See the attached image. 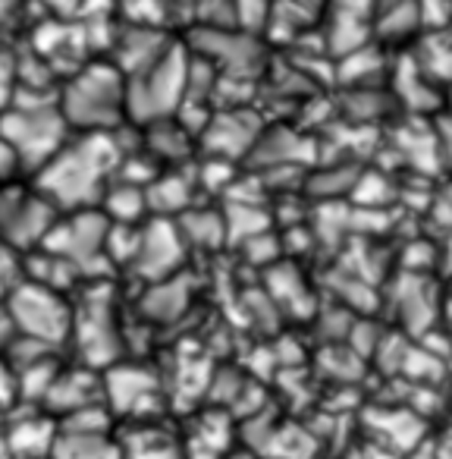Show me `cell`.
<instances>
[{
    "label": "cell",
    "mask_w": 452,
    "mask_h": 459,
    "mask_svg": "<svg viewBox=\"0 0 452 459\" xmlns=\"http://www.w3.org/2000/svg\"><path fill=\"white\" fill-rule=\"evenodd\" d=\"M116 139L104 133H89L76 145H60L51 158L41 164V195L51 204H60L66 211H82L101 195L104 173L114 170Z\"/></svg>",
    "instance_id": "obj_1"
},
{
    "label": "cell",
    "mask_w": 452,
    "mask_h": 459,
    "mask_svg": "<svg viewBox=\"0 0 452 459\" xmlns=\"http://www.w3.org/2000/svg\"><path fill=\"white\" fill-rule=\"evenodd\" d=\"M66 126L104 133L126 110V76L114 64H89L66 82L57 101Z\"/></svg>",
    "instance_id": "obj_2"
},
{
    "label": "cell",
    "mask_w": 452,
    "mask_h": 459,
    "mask_svg": "<svg viewBox=\"0 0 452 459\" xmlns=\"http://www.w3.org/2000/svg\"><path fill=\"white\" fill-rule=\"evenodd\" d=\"M189 76V48L170 45L148 70L126 79V110L139 120H164L183 104Z\"/></svg>",
    "instance_id": "obj_3"
},
{
    "label": "cell",
    "mask_w": 452,
    "mask_h": 459,
    "mask_svg": "<svg viewBox=\"0 0 452 459\" xmlns=\"http://www.w3.org/2000/svg\"><path fill=\"white\" fill-rule=\"evenodd\" d=\"M66 120L51 104H26L0 117V139L10 142L22 164L41 167L66 139Z\"/></svg>",
    "instance_id": "obj_4"
},
{
    "label": "cell",
    "mask_w": 452,
    "mask_h": 459,
    "mask_svg": "<svg viewBox=\"0 0 452 459\" xmlns=\"http://www.w3.org/2000/svg\"><path fill=\"white\" fill-rule=\"evenodd\" d=\"M10 306V321L13 327H20L29 340H38L45 346H54L60 340H66L72 327L70 308L66 302L54 293V287L45 283H26L22 281L13 293L7 296Z\"/></svg>",
    "instance_id": "obj_5"
},
{
    "label": "cell",
    "mask_w": 452,
    "mask_h": 459,
    "mask_svg": "<svg viewBox=\"0 0 452 459\" xmlns=\"http://www.w3.org/2000/svg\"><path fill=\"white\" fill-rule=\"evenodd\" d=\"M195 54L220 66L223 76L239 79H252L264 64V51L252 39V32H226L223 26H204L201 32H195Z\"/></svg>",
    "instance_id": "obj_6"
},
{
    "label": "cell",
    "mask_w": 452,
    "mask_h": 459,
    "mask_svg": "<svg viewBox=\"0 0 452 459\" xmlns=\"http://www.w3.org/2000/svg\"><path fill=\"white\" fill-rule=\"evenodd\" d=\"M54 221V204L45 195L0 189V239L13 246L41 243Z\"/></svg>",
    "instance_id": "obj_7"
},
{
    "label": "cell",
    "mask_w": 452,
    "mask_h": 459,
    "mask_svg": "<svg viewBox=\"0 0 452 459\" xmlns=\"http://www.w3.org/2000/svg\"><path fill=\"white\" fill-rule=\"evenodd\" d=\"M258 135H261V120H258L252 110L230 108L208 120V126H204V145H208V152H214L217 158L230 160V158H239V154L252 152Z\"/></svg>",
    "instance_id": "obj_8"
},
{
    "label": "cell",
    "mask_w": 452,
    "mask_h": 459,
    "mask_svg": "<svg viewBox=\"0 0 452 459\" xmlns=\"http://www.w3.org/2000/svg\"><path fill=\"white\" fill-rule=\"evenodd\" d=\"M179 255H183V239L176 237V230L170 223H151L139 237V246H135V271H145L151 277H166L173 268L179 264Z\"/></svg>",
    "instance_id": "obj_9"
},
{
    "label": "cell",
    "mask_w": 452,
    "mask_h": 459,
    "mask_svg": "<svg viewBox=\"0 0 452 459\" xmlns=\"http://www.w3.org/2000/svg\"><path fill=\"white\" fill-rule=\"evenodd\" d=\"M252 154L258 158V164L277 167V164H311L318 158V145L311 139L289 133V129H277L270 135H258V142L252 145Z\"/></svg>",
    "instance_id": "obj_10"
},
{
    "label": "cell",
    "mask_w": 452,
    "mask_h": 459,
    "mask_svg": "<svg viewBox=\"0 0 452 459\" xmlns=\"http://www.w3.org/2000/svg\"><path fill=\"white\" fill-rule=\"evenodd\" d=\"M433 79L427 76L418 66L414 57H405L396 70V91H399V101L405 104L414 114H427V110H437L439 95L433 91Z\"/></svg>",
    "instance_id": "obj_11"
},
{
    "label": "cell",
    "mask_w": 452,
    "mask_h": 459,
    "mask_svg": "<svg viewBox=\"0 0 452 459\" xmlns=\"http://www.w3.org/2000/svg\"><path fill=\"white\" fill-rule=\"evenodd\" d=\"M396 145H399L402 160H408L414 170H421V173H437L439 170V160H443V154H439L437 133H431L427 126L412 123V126L399 129V135H396Z\"/></svg>",
    "instance_id": "obj_12"
},
{
    "label": "cell",
    "mask_w": 452,
    "mask_h": 459,
    "mask_svg": "<svg viewBox=\"0 0 452 459\" xmlns=\"http://www.w3.org/2000/svg\"><path fill=\"white\" fill-rule=\"evenodd\" d=\"M268 283H270V296L280 302H289L295 318H311L314 296L305 290V281H302L293 264H277V268H270Z\"/></svg>",
    "instance_id": "obj_13"
},
{
    "label": "cell",
    "mask_w": 452,
    "mask_h": 459,
    "mask_svg": "<svg viewBox=\"0 0 452 459\" xmlns=\"http://www.w3.org/2000/svg\"><path fill=\"white\" fill-rule=\"evenodd\" d=\"M396 296H399V302H402L405 327L414 333H421L433 321V296H431V290H427V283L421 281L418 274H405L399 281Z\"/></svg>",
    "instance_id": "obj_14"
},
{
    "label": "cell",
    "mask_w": 452,
    "mask_h": 459,
    "mask_svg": "<svg viewBox=\"0 0 452 459\" xmlns=\"http://www.w3.org/2000/svg\"><path fill=\"white\" fill-rule=\"evenodd\" d=\"M414 60H418V66L431 79L452 82V22L427 35V39L421 41L418 54H414Z\"/></svg>",
    "instance_id": "obj_15"
},
{
    "label": "cell",
    "mask_w": 452,
    "mask_h": 459,
    "mask_svg": "<svg viewBox=\"0 0 452 459\" xmlns=\"http://www.w3.org/2000/svg\"><path fill=\"white\" fill-rule=\"evenodd\" d=\"M374 13H377L374 32L387 41L405 39V35H412L414 29L421 26L418 0H389V4H377Z\"/></svg>",
    "instance_id": "obj_16"
},
{
    "label": "cell",
    "mask_w": 452,
    "mask_h": 459,
    "mask_svg": "<svg viewBox=\"0 0 452 459\" xmlns=\"http://www.w3.org/2000/svg\"><path fill=\"white\" fill-rule=\"evenodd\" d=\"M368 421L396 446V450H412L421 440V421L412 412H402V409H374L368 412Z\"/></svg>",
    "instance_id": "obj_17"
},
{
    "label": "cell",
    "mask_w": 452,
    "mask_h": 459,
    "mask_svg": "<svg viewBox=\"0 0 452 459\" xmlns=\"http://www.w3.org/2000/svg\"><path fill=\"white\" fill-rule=\"evenodd\" d=\"M380 70H383V57L374 45H364L337 60V79L343 85H355V89H371V82H374Z\"/></svg>",
    "instance_id": "obj_18"
},
{
    "label": "cell",
    "mask_w": 452,
    "mask_h": 459,
    "mask_svg": "<svg viewBox=\"0 0 452 459\" xmlns=\"http://www.w3.org/2000/svg\"><path fill=\"white\" fill-rule=\"evenodd\" d=\"M368 41H371L368 20H358V16H345V13H333L330 16V29H327L324 45L330 48L337 57L358 51V48H364Z\"/></svg>",
    "instance_id": "obj_19"
},
{
    "label": "cell",
    "mask_w": 452,
    "mask_h": 459,
    "mask_svg": "<svg viewBox=\"0 0 452 459\" xmlns=\"http://www.w3.org/2000/svg\"><path fill=\"white\" fill-rule=\"evenodd\" d=\"M352 202L362 204V208H383L396 198V186L389 183V177L371 170V173H358L355 183H352Z\"/></svg>",
    "instance_id": "obj_20"
},
{
    "label": "cell",
    "mask_w": 452,
    "mask_h": 459,
    "mask_svg": "<svg viewBox=\"0 0 452 459\" xmlns=\"http://www.w3.org/2000/svg\"><path fill=\"white\" fill-rule=\"evenodd\" d=\"M268 446L280 459H311L314 450H318V440L308 431H302V428L289 425V428H283V431H274Z\"/></svg>",
    "instance_id": "obj_21"
},
{
    "label": "cell",
    "mask_w": 452,
    "mask_h": 459,
    "mask_svg": "<svg viewBox=\"0 0 452 459\" xmlns=\"http://www.w3.org/2000/svg\"><path fill=\"white\" fill-rule=\"evenodd\" d=\"M345 110L355 123H364L368 126L371 120L383 117L389 110V98L383 91H377L374 85L371 89H355L352 95H345Z\"/></svg>",
    "instance_id": "obj_22"
},
{
    "label": "cell",
    "mask_w": 452,
    "mask_h": 459,
    "mask_svg": "<svg viewBox=\"0 0 452 459\" xmlns=\"http://www.w3.org/2000/svg\"><path fill=\"white\" fill-rule=\"evenodd\" d=\"M330 283H333V290L355 308V312H371V308L377 306L374 287H368V281H362V277L343 274V271H339V274H330Z\"/></svg>",
    "instance_id": "obj_23"
},
{
    "label": "cell",
    "mask_w": 452,
    "mask_h": 459,
    "mask_svg": "<svg viewBox=\"0 0 452 459\" xmlns=\"http://www.w3.org/2000/svg\"><path fill=\"white\" fill-rule=\"evenodd\" d=\"M355 177H358V170H355V167H349V164H345V167H330V170H324V173H318V177L308 179V192H311V195H318V198H337V195H343V192L352 189Z\"/></svg>",
    "instance_id": "obj_24"
},
{
    "label": "cell",
    "mask_w": 452,
    "mask_h": 459,
    "mask_svg": "<svg viewBox=\"0 0 452 459\" xmlns=\"http://www.w3.org/2000/svg\"><path fill=\"white\" fill-rule=\"evenodd\" d=\"M320 368H324V375L339 377V381H355V377H362L364 365L358 352L343 350V346H330V350L320 352Z\"/></svg>",
    "instance_id": "obj_25"
},
{
    "label": "cell",
    "mask_w": 452,
    "mask_h": 459,
    "mask_svg": "<svg viewBox=\"0 0 452 459\" xmlns=\"http://www.w3.org/2000/svg\"><path fill=\"white\" fill-rule=\"evenodd\" d=\"M399 371L414 377V381H439V377H443V359L433 356L424 346H421V350H405Z\"/></svg>",
    "instance_id": "obj_26"
},
{
    "label": "cell",
    "mask_w": 452,
    "mask_h": 459,
    "mask_svg": "<svg viewBox=\"0 0 452 459\" xmlns=\"http://www.w3.org/2000/svg\"><path fill=\"white\" fill-rule=\"evenodd\" d=\"M123 16L129 20V26H151L160 29L164 20L170 16L164 0H123Z\"/></svg>",
    "instance_id": "obj_27"
},
{
    "label": "cell",
    "mask_w": 452,
    "mask_h": 459,
    "mask_svg": "<svg viewBox=\"0 0 452 459\" xmlns=\"http://www.w3.org/2000/svg\"><path fill=\"white\" fill-rule=\"evenodd\" d=\"M107 208L114 217H120V223H132L141 208H148L145 192H139V186H120L107 195Z\"/></svg>",
    "instance_id": "obj_28"
},
{
    "label": "cell",
    "mask_w": 452,
    "mask_h": 459,
    "mask_svg": "<svg viewBox=\"0 0 452 459\" xmlns=\"http://www.w3.org/2000/svg\"><path fill=\"white\" fill-rule=\"evenodd\" d=\"M349 230V208H343V204L330 202V204H320L318 211V233L324 243L337 246L339 239H343V233Z\"/></svg>",
    "instance_id": "obj_29"
},
{
    "label": "cell",
    "mask_w": 452,
    "mask_h": 459,
    "mask_svg": "<svg viewBox=\"0 0 452 459\" xmlns=\"http://www.w3.org/2000/svg\"><path fill=\"white\" fill-rule=\"evenodd\" d=\"M160 195H164V202H158L154 208L179 211L185 202H189V186H185V179H176V177L158 179V183H154L151 189L145 192V202H151V198H160Z\"/></svg>",
    "instance_id": "obj_30"
},
{
    "label": "cell",
    "mask_w": 452,
    "mask_h": 459,
    "mask_svg": "<svg viewBox=\"0 0 452 459\" xmlns=\"http://www.w3.org/2000/svg\"><path fill=\"white\" fill-rule=\"evenodd\" d=\"M349 343H352V352H358V356H374V350H377V343H380V327L377 325H371V321H352V327H349Z\"/></svg>",
    "instance_id": "obj_31"
},
{
    "label": "cell",
    "mask_w": 452,
    "mask_h": 459,
    "mask_svg": "<svg viewBox=\"0 0 452 459\" xmlns=\"http://www.w3.org/2000/svg\"><path fill=\"white\" fill-rule=\"evenodd\" d=\"M189 237L201 246H217L223 239V221L214 214H189Z\"/></svg>",
    "instance_id": "obj_32"
},
{
    "label": "cell",
    "mask_w": 452,
    "mask_h": 459,
    "mask_svg": "<svg viewBox=\"0 0 452 459\" xmlns=\"http://www.w3.org/2000/svg\"><path fill=\"white\" fill-rule=\"evenodd\" d=\"M405 350H408V346H405V340H402L399 333H389V337H380V343H377V350H374L377 362H380V371H387V375L399 371Z\"/></svg>",
    "instance_id": "obj_33"
},
{
    "label": "cell",
    "mask_w": 452,
    "mask_h": 459,
    "mask_svg": "<svg viewBox=\"0 0 452 459\" xmlns=\"http://www.w3.org/2000/svg\"><path fill=\"white\" fill-rule=\"evenodd\" d=\"M418 16L421 26L437 32L452 22V0H418Z\"/></svg>",
    "instance_id": "obj_34"
},
{
    "label": "cell",
    "mask_w": 452,
    "mask_h": 459,
    "mask_svg": "<svg viewBox=\"0 0 452 459\" xmlns=\"http://www.w3.org/2000/svg\"><path fill=\"white\" fill-rule=\"evenodd\" d=\"M405 268H408V274H418V271H427V268H433V262H437V252L431 249L427 243H412L405 249Z\"/></svg>",
    "instance_id": "obj_35"
},
{
    "label": "cell",
    "mask_w": 452,
    "mask_h": 459,
    "mask_svg": "<svg viewBox=\"0 0 452 459\" xmlns=\"http://www.w3.org/2000/svg\"><path fill=\"white\" fill-rule=\"evenodd\" d=\"M245 243H249V258H252V262H258V264L274 262L277 252H280V243H277L270 233H258V237L245 239Z\"/></svg>",
    "instance_id": "obj_36"
},
{
    "label": "cell",
    "mask_w": 452,
    "mask_h": 459,
    "mask_svg": "<svg viewBox=\"0 0 452 459\" xmlns=\"http://www.w3.org/2000/svg\"><path fill=\"white\" fill-rule=\"evenodd\" d=\"M352 327V315L343 312V308H333V312H324V333H330V340H343Z\"/></svg>",
    "instance_id": "obj_37"
},
{
    "label": "cell",
    "mask_w": 452,
    "mask_h": 459,
    "mask_svg": "<svg viewBox=\"0 0 452 459\" xmlns=\"http://www.w3.org/2000/svg\"><path fill=\"white\" fill-rule=\"evenodd\" d=\"M437 142H439V154H449L452 158V117H443V120H439Z\"/></svg>",
    "instance_id": "obj_38"
},
{
    "label": "cell",
    "mask_w": 452,
    "mask_h": 459,
    "mask_svg": "<svg viewBox=\"0 0 452 459\" xmlns=\"http://www.w3.org/2000/svg\"><path fill=\"white\" fill-rule=\"evenodd\" d=\"M45 4L54 10V13H64V10L70 13V10H79V7H82V0H45Z\"/></svg>",
    "instance_id": "obj_39"
},
{
    "label": "cell",
    "mask_w": 452,
    "mask_h": 459,
    "mask_svg": "<svg viewBox=\"0 0 452 459\" xmlns=\"http://www.w3.org/2000/svg\"><path fill=\"white\" fill-rule=\"evenodd\" d=\"M16 7V0H0V20H4V16H10V10Z\"/></svg>",
    "instance_id": "obj_40"
},
{
    "label": "cell",
    "mask_w": 452,
    "mask_h": 459,
    "mask_svg": "<svg viewBox=\"0 0 452 459\" xmlns=\"http://www.w3.org/2000/svg\"><path fill=\"white\" fill-rule=\"evenodd\" d=\"M446 274H452V239H449V252H446V264H443Z\"/></svg>",
    "instance_id": "obj_41"
},
{
    "label": "cell",
    "mask_w": 452,
    "mask_h": 459,
    "mask_svg": "<svg viewBox=\"0 0 452 459\" xmlns=\"http://www.w3.org/2000/svg\"><path fill=\"white\" fill-rule=\"evenodd\" d=\"M368 459H396V456H387L383 450H368Z\"/></svg>",
    "instance_id": "obj_42"
},
{
    "label": "cell",
    "mask_w": 452,
    "mask_h": 459,
    "mask_svg": "<svg viewBox=\"0 0 452 459\" xmlns=\"http://www.w3.org/2000/svg\"><path fill=\"white\" fill-rule=\"evenodd\" d=\"M236 459H252V456H236Z\"/></svg>",
    "instance_id": "obj_43"
}]
</instances>
